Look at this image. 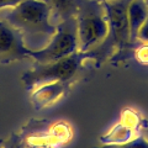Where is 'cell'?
<instances>
[{
    "label": "cell",
    "instance_id": "obj_1",
    "mask_svg": "<svg viewBox=\"0 0 148 148\" xmlns=\"http://www.w3.org/2000/svg\"><path fill=\"white\" fill-rule=\"evenodd\" d=\"M0 17L20 32L30 49L42 48L57 27L43 0H24L15 8L1 11Z\"/></svg>",
    "mask_w": 148,
    "mask_h": 148
},
{
    "label": "cell",
    "instance_id": "obj_2",
    "mask_svg": "<svg viewBox=\"0 0 148 148\" xmlns=\"http://www.w3.org/2000/svg\"><path fill=\"white\" fill-rule=\"evenodd\" d=\"M128 1L130 0H111L104 3L109 24L108 36L98 47L85 53L88 59L96 62V66H100L108 59L114 61L122 58L130 46H132L127 22Z\"/></svg>",
    "mask_w": 148,
    "mask_h": 148
},
{
    "label": "cell",
    "instance_id": "obj_3",
    "mask_svg": "<svg viewBox=\"0 0 148 148\" xmlns=\"http://www.w3.org/2000/svg\"><path fill=\"white\" fill-rule=\"evenodd\" d=\"M75 21L79 52H90L108 36V16L104 3L100 0H79Z\"/></svg>",
    "mask_w": 148,
    "mask_h": 148
},
{
    "label": "cell",
    "instance_id": "obj_4",
    "mask_svg": "<svg viewBox=\"0 0 148 148\" xmlns=\"http://www.w3.org/2000/svg\"><path fill=\"white\" fill-rule=\"evenodd\" d=\"M86 56L83 52H75L66 58L48 63H35L30 71L24 73L21 80L27 90L36 85L49 82H67L73 84L83 69Z\"/></svg>",
    "mask_w": 148,
    "mask_h": 148
},
{
    "label": "cell",
    "instance_id": "obj_5",
    "mask_svg": "<svg viewBox=\"0 0 148 148\" xmlns=\"http://www.w3.org/2000/svg\"><path fill=\"white\" fill-rule=\"evenodd\" d=\"M79 51L75 16L59 21L54 34L42 48L30 49L29 57L35 63H48L66 58Z\"/></svg>",
    "mask_w": 148,
    "mask_h": 148
},
{
    "label": "cell",
    "instance_id": "obj_6",
    "mask_svg": "<svg viewBox=\"0 0 148 148\" xmlns=\"http://www.w3.org/2000/svg\"><path fill=\"white\" fill-rule=\"evenodd\" d=\"M146 127V120L136 110L128 108L121 112L120 121L100 136L99 141L101 145H121L141 136Z\"/></svg>",
    "mask_w": 148,
    "mask_h": 148
},
{
    "label": "cell",
    "instance_id": "obj_7",
    "mask_svg": "<svg viewBox=\"0 0 148 148\" xmlns=\"http://www.w3.org/2000/svg\"><path fill=\"white\" fill-rule=\"evenodd\" d=\"M29 52L20 32L0 17V64L21 62L30 58Z\"/></svg>",
    "mask_w": 148,
    "mask_h": 148
},
{
    "label": "cell",
    "instance_id": "obj_8",
    "mask_svg": "<svg viewBox=\"0 0 148 148\" xmlns=\"http://www.w3.org/2000/svg\"><path fill=\"white\" fill-rule=\"evenodd\" d=\"M72 84L67 82H49L36 85L30 90V100L37 110L46 109L69 94Z\"/></svg>",
    "mask_w": 148,
    "mask_h": 148
},
{
    "label": "cell",
    "instance_id": "obj_9",
    "mask_svg": "<svg viewBox=\"0 0 148 148\" xmlns=\"http://www.w3.org/2000/svg\"><path fill=\"white\" fill-rule=\"evenodd\" d=\"M148 18V4L146 0H130L127 5V22L131 43H136L140 27Z\"/></svg>",
    "mask_w": 148,
    "mask_h": 148
},
{
    "label": "cell",
    "instance_id": "obj_10",
    "mask_svg": "<svg viewBox=\"0 0 148 148\" xmlns=\"http://www.w3.org/2000/svg\"><path fill=\"white\" fill-rule=\"evenodd\" d=\"M43 1L48 5L52 12V18L57 25L64 18L75 16L79 0H43Z\"/></svg>",
    "mask_w": 148,
    "mask_h": 148
},
{
    "label": "cell",
    "instance_id": "obj_11",
    "mask_svg": "<svg viewBox=\"0 0 148 148\" xmlns=\"http://www.w3.org/2000/svg\"><path fill=\"white\" fill-rule=\"evenodd\" d=\"M94 148H148V138L141 135L133 138L132 141L121 143V145H100Z\"/></svg>",
    "mask_w": 148,
    "mask_h": 148
},
{
    "label": "cell",
    "instance_id": "obj_12",
    "mask_svg": "<svg viewBox=\"0 0 148 148\" xmlns=\"http://www.w3.org/2000/svg\"><path fill=\"white\" fill-rule=\"evenodd\" d=\"M0 143H1V146L4 148H30L25 143L22 136L16 135V133H12L5 141H0Z\"/></svg>",
    "mask_w": 148,
    "mask_h": 148
},
{
    "label": "cell",
    "instance_id": "obj_13",
    "mask_svg": "<svg viewBox=\"0 0 148 148\" xmlns=\"http://www.w3.org/2000/svg\"><path fill=\"white\" fill-rule=\"evenodd\" d=\"M133 56H135L136 61L141 63L142 66H148V43L140 42L133 51Z\"/></svg>",
    "mask_w": 148,
    "mask_h": 148
},
{
    "label": "cell",
    "instance_id": "obj_14",
    "mask_svg": "<svg viewBox=\"0 0 148 148\" xmlns=\"http://www.w3.org/2000/svg\"><path fill=\"white\" fill-rule=\"evenodd\" d=\"M136 42H146L148 43V18L143 22V25L140 27V30L137 32Z\"/></svg>",
    "mask_w": 148,
    "mask_h": 148
},
{
    "label": "cell",
    "instance_id": "obj_15",
    "mask_svg": "<svg viewBox=\"0 0 148 148\" xmlns=\"http://www.w3.org/2000/svg\"><path fill=\"white\" fill-rule=\"evenodd\" d=\"M21 1H24V0H0V12L8 10V9L15 8Z\"/></svg>",
    "mask_w": 148,
    "mask_h": 148
},
{
    "label": "cell",
    "instance_id": "obj_16",
    "mask_svg": "<svg viewBox=\"0 0 148 148\" xmlns=\"http://www.w3.org/2000/svg\"><path fill=\"white\" fill-rule=\"evenodd\" d=\"M101 3H106V1H111V0H100Z\"/></svg>",
    "mask_w": 148,
    "mask_h": 148
},
{
    "label": "cell",
    "instance_id": "obj_17",
    "mask_svg": "<svg viewBox=\"0 0 148 148\" xmlns=\"http://www.w3.org/2000/svg\"><path fill=\"white\" fill-rule=\"evenodd\" d=\"M0 148H4V147H3V146H1V143H0Z\"/></svg>",
    "mask_w": 148,
    "mask_h": 148
},
{
    "label": "cell",
    "instance_id": "obj_18",
    "mask_svg": "<svg viewBox=\"0 0 148 148\" xmlns=\"http://www.w3.org/2000/svg\"><path fill=\"white\" fill-rule=\"evenodd\" d=\"M146 1H147V4H148V0H146Z\"/></svg>",
    "mask_w": 148,
    "mask_h": 148
}]
</instances>
